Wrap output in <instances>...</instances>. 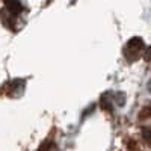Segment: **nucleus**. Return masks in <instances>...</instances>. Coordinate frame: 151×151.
Here are the masks:
<instances>
[{"label": "nucleus", "instance_id": "f257e3e1", "mask_svg": "<svg viewBox=\"0 0 151 151\" xmlns=\"http://www.w3.org/2000/svg\"><path fill=\"white\" fill-rule=\"evenodd\" d=\"M142 52H144V41L141 40V38H133V40H130L127 42V45H125V48H124V55L129 60L137 59Z\"/></svg>", "mask_w": 151, "mask_h": 151}, {"label": "nucleus", "instance_id": "f03ea898", "mask_svg": "<svg viewBox=\"0 0 151 151\" xmlns=\"http://www.w3.org/2000/svg\"><path fill=\"white\" fill-rule=\"evenodd\" d=\"M5 5H6L8 11L11 12L12 15H18L20 12L23 11V6L20 3V0H5Z\"/></svg>", "mask_w": 151, "mask_h": 151}, {"label": "nucleus", "instance_id": "7ed1b4c3", "mask_svg": "<svg viewBox=\"0 0 151 151\" xmlns=\"http://www.w3.org/2000/svg\"><path fill=\"white\" fill-rule=\"evenodd\" d=\"M142 137H144V141L151 147V127H145L142 130Z\"/></svg>", "mask_w": 151, "mask_h": 151}, {"label": "nucleus", "instance_id": "20e7f679", "mask_svg": "<svg viewBox=\"0 0 151 151\" xmlns=\"http://www.w3.org/2000/svg\"><path fill=\"white\" fill-rule=\"evenodd\" d=\"M145 58H147L148 60H151V47H150V48H147V52H145Z\"/></svg>", "mask_w": 151, "mask_h": 151}]
</instances>
